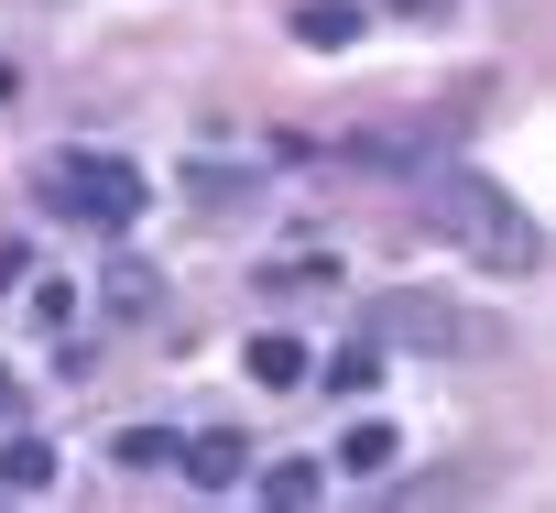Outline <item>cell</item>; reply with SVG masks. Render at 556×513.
<instances>
[{"mask_svg": "<svg viewBox=\"0 0 556 513\" xmlns=\"http://www.w3.org/2000/svg\"><path fill=\"white\" fill-rule=\"evenodd\" d=\"M426 229L458 251V263H480V274H534V263H545V229H534V208H523L513 186H491V175H437V197H426Z\"/></svg>", "mask_w": 556, "mask_h": 513, "instance_id": "obj_1", "label": "cell"}, {"mask_svg": "<svg viewBox=\"0 0 556 513\" xmlns=\"http://www.w3.org/2000/svg\"><path fill=\"white\" fill-rule=\"evenodd\" d=\"M34 197L55 208V218H88V229H131L142 218V164H121V153H88V142H66V153H45L34 164Z\"/></svg>", "mask_w": 556, "mask_h": 513, "instance_id": "obj_2", "label": "cell"}, {"mask_svg": "<svg viewBox=\"0 0 556 513\" xmlns=\"http://www.w3.org/2000/svg\"><path fill=\"white\" fill-rule=\"evenodd\" d=\"M382 328H393V339H415V350H447V361L502 339L491 317H469V306H437V296H393V306H382Z\"/></svg>", "mask_w": 556, "mask_h": 513, "instance_id": "obj_3", "label": "cell"}, {"mask_svg": "<svg viewBox=\"0 0 556 513\" xmlns=\"http://www.w3.org/2000/svg\"><path fill=\"white\" fill-rule=\"evenodd\" d=\"M447 132H458V110H426V121H382V132H361L350 153H361L371 175H415V164L447 153Z\"/></svg>", "mask_w": 556, "mask_h": 513, "instance_id": "obj_4", "label": "cell"}, {"mask_svg": "<svg viewBox=\"0 0 556 513\" xmlns=\"http://www.w3.org/2000/svg\"><path fill=\"white\" fill-rule=\"evenodd\" d=\"M175 470L197 480V491H229V480H251V437H175Z\"/></svg>", "mask_w": 556, "mask_h": 513, "instance_id": "obj_5", "label": "cell"}, {"mask_svg": "<svg viewBox=\"0 0 556 513\" xmlns=\"http://www.w3.org/2000/svg\"><path fill=\"white\" fill-rule=\"evenodd\" d=\"M186 197H197V208H207V218H240V208H251V197H262V186H251V175H240V164H186Z\"/></svg>", "mask_w": 556, "mask_h": 513, "instance_id": "obj_6", "label": "cell"}, {"mask_svg": "<svg viewBox=\"0 0 556 513\" xmlns=\"http://www.w3.org/2000/svg\"><path fill=\"white\" fill-rule=\"evenodd\" d=\"M306 383H328V393H371V383H382V328H361V339H350L328 372H306Z\"/></svg>", "mask_w": 556, "mask_h": 513, "instance_id": "obj_7", "label": "cell"}, {"mask_svg": "<svg viewBox=\"0 0 556 513\" xmlns=\"http://www.w3.org/2000/svg\"><path fill=\"white\" fill-rule=\"evenodd\" d=\"M361 34V0H306V12H295V45H317V55H339Z\"/></svg>", "mask_w": 556, "mask_h": 513, "instance_id": "obj_8", "label": "cell"}, {"mask_svg": "<svg viewBox=\"0 0 556 513\" xmlns=\"http://www.w3.org/2000/svg\"><path fill=\"white\" fill-rule=\"evenodd\" d=\"M393 459H404V437H393V426H382V415H371V426H350V437H339V470H361V480H371V470H393Z\"/></svg>", "mask_w": 556, "mask_h": 513, "instance_id": "obj_9", "label": "cell"}, {"mask_svg": "<svg viewBox=\"0 0 556 513\" xmlns=\"http://www.w3.org/2000/svg\"><path fill=\"white\" fill-rule=\"evenodd\" d=\"M306 372H317V361H306L295 339H251V383H273V393H295Z\"/></svg>", "mask_w": 556, "mask_h": 513, "instance_id": "obj_10", "label": "cell"}, {"mask_svg": "<svg viewBox=\"0 0 556 513\" xmlns=\"http://www.w3.org/2000/svg\"><path fill=\"white\" fill-rule=\"evenodd\" d=\"M262 502H273V513H306V502H317V459H273V470H262Z\"/></svg>", "mask_w": 556, "mask_h": 513, "instance_id": "obj_11", "label": "cell"}, {"mask_svg": "<svg viewBox=\"0 0 556 513\" xmlns=\"http://www.w3.org/2000/svg\"><path fill=\"white\" fill-rule=\"evenodd\" d=\"M55 480V448L45 437H12V448H0V491H45Z\"/></svg>", "mask_w": 556, "mask_h": 513, "instance_id": "obj_12", "label": "cell"}, {"mask_svg": "<svg viewBox=\"0 0 556 513\" xmlns=\"http://www.w3.org/2000/svg\"><path fill=\"white\" fill-rule=\"evenodd\" d=\"M110 459H121V470H175V437H164V426H131Z\"/></svg>", "mask_w": 556, "mask_h": 513, "instance_id": "obj_13", "label": "cell"}, {"mask_svg": "<svg viewBox=\"0 0 556 513\" xmlns=\"http://www.w3.org/2000/svg\"><path fill=\"white\" fill-rule=\"evenodd\" d=\"M153 285H164V274H142V263H121V274H110V306H121V317H142V306H153Z\"/></svg>", "mask_w": 556, "mask_h": 513, "instance_id": "obj_14", "label": "cell"}, {"mask_svg": "<svg viewBox=\"0 0 556 513\" xmlns=\"http://www.w3.org/2000/svg\"><path fill=\"white\" fill-rule=\"evenodd\" d=\"M382 12H426V23H447V12H458V0H382Z\"/></svg>", "mask_w": 556, "mask_h": 513, "instance_id": "obj_15", "label": "cell"}, {"mask_svg": "<svg viewBox=\"0 0 556 513\" xmlns=\"http://www.w3.org/2000/svg\"><path fill=\"white\" fill-rule=\"evenodd\" d=\"M0 285H23V251H12V240H0Z\"/></svg>", "mask_w": 556, "mask_h": 513, "instance_id": "obj_16", "label": "cell"}, {"mask_svg": "<svg viewBox=\"0 0 556 513\" xmlns=\"http://www.w3.org/2000/svg\"><path fill=\"white\" fill-rule=\"evenodd\" d=\"M12 404H23V383H12V372H0V415H12Z\"/></svg>", "mask_w": 556, "mask_h": 513, "instance_id": "obj_17", "label": "cell"}]
</instances>
